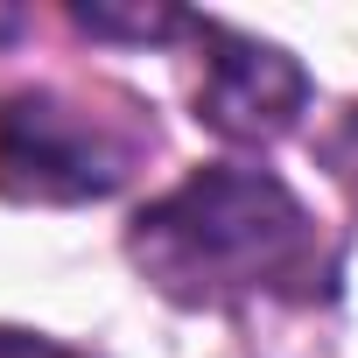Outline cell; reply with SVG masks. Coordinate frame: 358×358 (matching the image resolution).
I'll use <instances>...</instances> for the list:
<instances>
[{
  "label": "cell",
  "mask_w": 358,
  "mask_h": 358,
  "mask_svg": "<svg viewBox=\"0 0 358 358\" xmlns=\"http://www.w3.org/2000/svg\"><path fill=\"white\" fill-rule=\"evenodd\" d=\"M78 29L92 36H134V43H162L176 29H190V15H176V8H148V15H113V8H71Z\"/></svg>",
  "instance_id": "277c9868"
},
{
  "label": "cell",
  "mask_w": 358,
  "mask_h": 358,
  "mask_svg": "<svg viewBox=\"0 0 358 358\" xmlns=\"http://www.w3.org/2000/svg\"><path fill=\"white\" fill-rule=\"evenodd\" d=\"M204 36V78H197V120L218 127L225 141H274L295 127L302 99H309V78L288 50L274 43H253L239 29H218V22H197Z\"/></svg>",
  "instance_id": "3957f363"
},
{
  "label": "cell",
  "mask_w": 358,
  "mask_h": 358,
  "mask_svg": "<svg viewBox=\"0 0 358 358\" xmlns=\"http://www.w3.org/2000/svg\"><path fill=\"white\" fill-rule=\"evenodd\" d=\"M134 267L190 309L246 302V295H309L323 281V246L295 190L267 169L211 162L155 197L127 232Z\"/></svg>",
  "instance_id": "6da1fadb"
},
{
  "label": "cell",
  "mask_w": 358,
  "mask_h": 358,
  "mask_svg": "<svg viewBox=\"0 0 358 358\" xmlns=\"http://www.w3.org/2000/svg\"><path fill=\"white\" fill-rule=\"evenodd\" d=\"M134 148L57 92L0 99V197L15 204H85L127 183Z\"/></svg>",
  "instance_id": "7a4b0ae2"
}]
</instances>
